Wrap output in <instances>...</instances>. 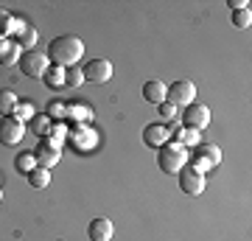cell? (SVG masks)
Returning a JSON list of instances; mask_svg holds the SVG:
<instances>
[{"mask_svg":"<svg viewBox=\"0 0 252 241\" xmlns=\"http://www.w3.org/2000/svg\"><path fill=\"white\" fill-rule=\"evenodd\" d=\"M81 56H84V42L73 34L56 36V39H51V45H48V62L56 65V68H62V70L76 68V65L81 62Z\"/></svg>","mask_w":252,"mask_h":241,"instance_id":"cell-1","label":"cell"},{"mask_svg":"<svg viewBox=\"0 0 252 241\" xmlns=\"http://www.w3.org/2000/svg\"><path fill=\"white\" fill-rule=\"evenodd\" d=\"M185 163H188V152H185L182 143L168 140L157 149V166H160L165 174H180V171L185 169Z\"/></svg>","mask_w":252,"mask_h":241,"instance_id":"cell-2","label":"cell"},{"mask_svg":"<svg viewBox=\"0 0 252 241\" xmlns=\"http://www.w3.org/2000/svg\"><path fill=\"white\" fill-rule=\"evenodd\" d=\"M20 70L26 73L28 79H42L45 76V70L51 68V62H48V54H42V51H36V48H31V51H23V56H20Z\"/></svg>","mask_w":252,"mask_h":241,"instance_id":"cell-3","label":"cell"},{"mask_svg":"<svg viewBox=\"0 0 252 241\" xmlns=\"http://www.w3.org/2000/svg\"><path fill=\"white\" fill-rule=\"evenodd\" d=\"M193 99H196V84L188 81V79L174 81L171 87H168V93H165V104H171L174 109L177 107H190Z\"/></svg>","mask_w":252,"mask_h":241,"instance_id":"cell-4","label":"cell"},{"mask_svg":"<svg viewBox=\"0 0 252 241\" xmlns=\"http://www.w3.org/2000/svg\"><path fill=\"white\" fill-rule=\"evenodd\" d=\"M26 132H28V126L23 121H17L14 115L0 118V143L3 146H20L23 138H26Z\"/></svg>","mask_w":252,"mask_h":241,"instance_id":"cell-5","label":"cell"},{"mask_svg":"<svg viewBox=\"0 0 252 241\" xmlns=\"http://www.w3.org/2000/svg\"><path fill=\"white\" fill-rule=\"evenodd\" d=\"M182 126L185 129H193V132H202L210 126V107L205 104H190V107L182 109Z\"/></svg>","mask_w":252,"mask_h":241,"instance_id":"cell-6","label":"cell"},{"mask_svg":"<svg viewBox=\"0 0 252 241\" xmlns=\"http://www.w3.org/2000/svg\"><path fill=\"white\" fill-rule=\"evenodd\" d=\"M81 73H84V81H90V84H107L112 79V62H107V59H90L81 68Z\"/></svg>","mask_w":252,"mask_h":241,"instance_id":"cell-7","label":"cell"},{"mask_svg":"<svg viewBox=\"0 0 252 241\" xmlns=\"http://www.w3.org/2000/svg\"><path fill=\"white\" fill-rule=\"evenodd\" d=\"M180 188L188 197H199V194L205 191V174H199L196 169L185 166V169L180 171Z\"/></svg>","mask_w":252,"mask_h":241,"instance_id":"cell-8","label":"cell"},{"mask_svg":"<svg viewBox=\"0 0 252 241\" xmlns=\"http://www.w3.org/2000/svg\"><path fill=\"white\" fill-rule=\"evenodd\" d=\"M219 163H221V152H219L213 143H205V146L199 149V154L193 157V166H190V169H196L199 174H205L207 169H213Z\"/></svg>","mask_w":252,"mask_h":241,"instance_id":"cell-9","label":"cell"},{"mask_svg":"<svg viewBox=\"0 0 252 241\" xmlns=\"http://www.w3.org/2000/svg\"><path fill=\"white\" fill-rule=\"evenodd\" d=\"M34 160H36V166H39V169H48V171H51L56 163L62 160V152L56 149L54 143L42 140V143H39V146L34 149Z\"/></svg>","mask_w":252,"mask_h":241,"instance_id":"cell-10","label":"cell"},{"mask_svg":"<svg viewBox=\"0 0 252 241\" xmlns=\"http://www.w3.org/2000/svg\"><path fill=\"white\" fill-rule=\"evenodd\" d=\"M168 138H171V129L165 124H149L143 129V143L152 149H160L162 143H168Z\"/></svg>","mask_w":252,"mask_h":241,"instance_id":"cell-11","label":"cell"},{"mask_svg":"<svg viewBox=\"0 0 252 241\" xmlns=\"http://www.w3.org/2000/svg\"><path fill=\"white\" fill-rule=\"evenodd\" d=\"M87 236H90V241H112V236H115V227H112V222H109V219L98 216V219H93V222H90V227H87Z\"/></svg>","mask_w":252,"mask_h":241,"instance_id":"cell-12","label":"cell"},{"mask_svg":"<svg viewBox=\"0 0 252 241\" xmlns=\"http://www.w3.org/2000/svg\"><path fill=\"white\" fill-rule=\"evenodd\" d=\"M165 93H168V87H165L160 79H149L143 84V99L149 101V104H154V107L165 104Z\"/></svg>","mask_w":252,"mask_h":241,"instance_id":"cell-13","label":"cell"},{"mask_svg":"<svg viewBox=\"0 0 252 241\" xmlns=\"http://www.w3.org/2000/svg\"><path fill=\"white\" fill-rule=\"evenodd\" d=\"M20 56H23V48H20L14 39H0V65H17Z\"/></svg>","mask_w":252,"mask_h":241,"instance_id":"cell-14","label":"cell"},{"mask_svg":"<svg viewBox=\"0 0 252 241\" xmlns=\"http://www.w3.org/2000/svg\"><path fill=\"white\" fill-rule=\"evenodd\" d=\"M26 126H28L34 135H39V138H48V135H51V129H54V124H51V115H39V112H36V115L31 118Z\"/></svg>","mask_w":252,"mask_h":241,"instance_id":"cell-15","label":"cell"},{"mask_svg":"<svg viewBox=\"0 0 252 241\" xmlns=\"http://www.w3.org/2000/svg\"><path fill=\"white\" fill-rule=\"evenodd\" d=\"M14 107H17V96L11 90H0V118L14 115Z\"/></svg>","mask_w":252,"mask_h":241,"instance_id":"cell-16","label":"cell"},{"mask_svg":"<svg viewBox=\"0 0 252 241\" xmlns=\"http://www.w3.org/2000/svg\"><path fill=\"white\" fill-rule=\"evenodd\" d=\"M9 39H11V36H9ZM14 42H17L20 48H26V51H31V48L36 45V28L31 26V23H28V26L23 28V31H20L17 36H14Z\"/></svg>","mask_w":252,"mask_h":241,"instance_id":"cell-17","label":"cell"},{"mask_svg":"<svg viewBox=\"0 0 252 241\" xmlns=\"http://www.w3.org/2000/svg\"><path fill=\"white\" fill-rule=\"evenodd\" d=\"M36 115V107H34V101H17V107H14V118L17 121H23V124H28L31 118Z\"/></svg>","mask_w":252,"mask_h":241,"instance_id":"cell-18","label":"cell"},{"mask_svg":"<svg viewBox=\"0 0 252 241\" xmlns=\"http://www.w3.org/2000/svg\"><path fill=\"white\" fill-rule=\"evenodd\" d=\"M42 79H45L48 87H54V90L64 87V70H62V68H56V65H51V68H48Z\"/></svg>","mask_w":252,"mask_h":241,"instance_id":"cell-19","label":"cell"},{"mask_svg":"<svg viewBox=\"0 0 252 241\" xmlns=\"http://www.w3.org/2000/svg\"><path fill=\"white\" fill-rule=\"evenodd\" d=\"M14 166H17L20 174H31V171L36 169V160H34V152H20L17 154V160H14Z\"/></svg>","mask_w":252,"mask_h":241,"instance_id":"cell-20","label":"cell"},{"mask_svg":"<svg viewBox=\"0 0 252 241\" xmlns=\"http://www.w3.org/2000/svg\"><path fill=\"white\" fill-rule=\"evenodd\" d=\"M28 182H31V188H45L48 182H51V171H48V169H39V166H36V169L28 174Z\"/></svg>","mask_w":252,"mask_h":241,"instance_id":"cell-21","label":"cell"},{"mask_svg":"<svg viewBox=\"0 0 252 241\" xmlns=\"http://www.w3.org/2000/svg\"><path fill=\"white\" fill-rule=\"evenodd\" d=\"M79 84H84L81 68L79 65H76V68H67V70H64V87H79Z\"/></svg>","mask_w":252,"mask_h":241,"instance_id":"cell-22","label":"cell"},{"mask_svg":"<svg viewBox=\"0 0 252 241\" xmlns=\"http://www.w3.org/2000/svg\"><path fill=\"white\" fill-rule=\"evenodd\" d=\"M11 20H14V14L6 9H0V39H6V36L11 34Z\"/></svg>","mask_w":252,"mask_h":241,"instance_id":"cell-23","label":"cell"},{"mask_svg":"<svg viewBox=\"0 0 252 241\" xmlns=\"http://www.w3.org/2000/svg\"><path fill=\"white\" fill-rule=\"evenodd\" d=\"M250 23H252V14H250V9L233 11V26H238V28H250Z\"/></svg>","mask_w":252,"mask_h":241,"instance_id":"cell-24","label":"cell"},{"mask_svg":"<svg viewBox=\"0 0 252 241\" xmlns=\"http://www.w3.org/2000/svg\"><path fill=\"white\" fill-rule=\"evenodd\" d=\"M174 112H177V109H174L171 104H160V124H162V121H171Z\"/></svg>","mask_w":252,"mask_h":241,"instance_id":"cell-25","label":"cell"},{"mask_svg":"<svg viewBox=\"0 0 252 241\" xmlns=\"http://www.w3.org/2000/svg\"><path fill=\"white\" fill-rule=\"evenodd\" d=\"M73 107H76V109H73V115H79V118H87V115H90V118H93L90 104H73Z\"/></svg>","mask_w":252,"mask_h":241,"instance_id":"cell-26","label":"cell"},{"mask_svg":"<svg viewBox=\"0 0 252 241\" xmlns=\"http://www.w3.org/2000/svg\"><path fill=\"white\" fill-rule=\"evenodd\" d=\"M227 6L233 11H241V9H250V0H227Z\"/></svg>","mask_w":252,"mask_h":241,"instance_id":"cell-27","label":"cell"},{"mask_svg":"<svg viewBox=\"0 0 252 241\" xmlns=\"http://www.w3.org/2000/svg\"><path fill=\"white\" fill-rule=\"evenodd\" d=\"M51 107H54V109H51V115H54V118H62L64 115V104H62V101H54Z\"/></svg>","mask_w":252,"mask_h":241,"instance_id":"cell-28","label":"cell"},{"mask_svg":"<svg viewBox=\"0 0 252 241\" xmlns=\"http://www.w3.org/2000/svg\"><path fill=\"white\" fill-rule=\"evenodd\" d=\"M0 199H3V197H0Z\"/></svg>","mask_w":252,"mask_h":241,"instance_id":"cell-29","label":"cell"}]
</instances>
